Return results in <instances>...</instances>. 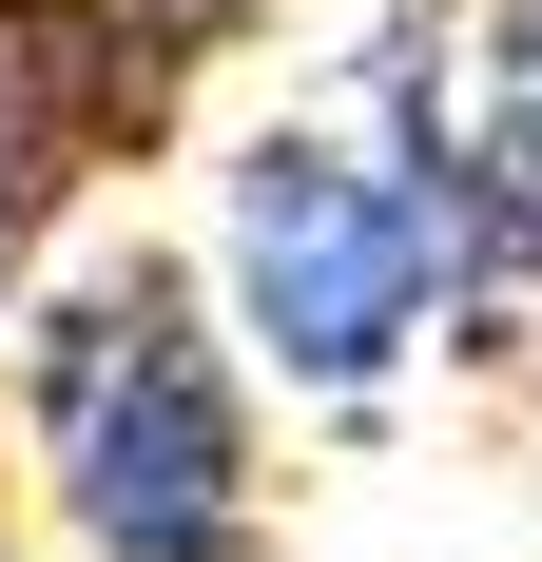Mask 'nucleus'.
Here are the masks:
<instances>
[{
    "mask_svg": "<svg viewBox=\"0 0 542 562\" xmlns=\"http://www.w3.org/2000/svg\"><path fill=\"white\" fill-rule=\"evenodd\" d=\"M20 427H39V485L98 562H252L271 543L252 389H233L174 252H98L78 291L20 311Z\"/></svg>",
    "mask_w": 542,
    "mask_h": 562,
    "instance_id": "1",
    "label": "nucleus"
},
{
    "mask_svg": "<svg viewBox=\"0 0 542 562\" xmlns=\"http://www.w3.org/2000/svg\"><path fill=\"white\" fill-rule=\"evenodd\" d=\"M214 272H233V330H252V369L291 407H369L427 349V311H465L445 214H427V175L387 156V116H271V136H233Z\"/></svg>",
    "mask_w": 542,
    "mask_h": 562,
    "instance_id": "2",
    "label": "nucleus"
},
{
    "mask_svg": "<svg viewBox=\"0 0 542 562\" xmlns=\"http://www.w3.org/2000/svg\"><path fill=\"white\" fill-rule=\"evenodd\" d=\"M174 78H194V40H174L156 0H0V330H20L39 233L116 156H156Z\"/></svg>",
    "mask_w": 542,
    "mask_h": 562,
    "instance_id": "4",
    "label": "nucleus"
},
{
    "mask_svg": "<svg viewBox=\"0 0 542 562\" xmlns=\"http://www.w3.org/2000/svg\"><path fill=\"white\" fill-rule=\"evenodd\" d=\"M156 20H174V40H194V58H233V40H252V20H291V0H156Z\"/></svg>",
    "mask_w": 542,
    "mask_h": 562,
    "instance_id": "5",
    "label": "nucleus"
},
{
    "mask_svg": "<svg viewBox=\"0 0 542 562\" xmlns=\"http://www.w3.org/2000/svg\"><path fill=\"white\" fill-rule=\"evenodd\" d=\"M369 116L427 175L465 311H523L542 291V0H407L369 40Z\"/></svg>",
    "mask_w": 542,
    "mask_h": 562,
    "instance_id": "3",
    "label": "nucleus"
}]
</instances>
